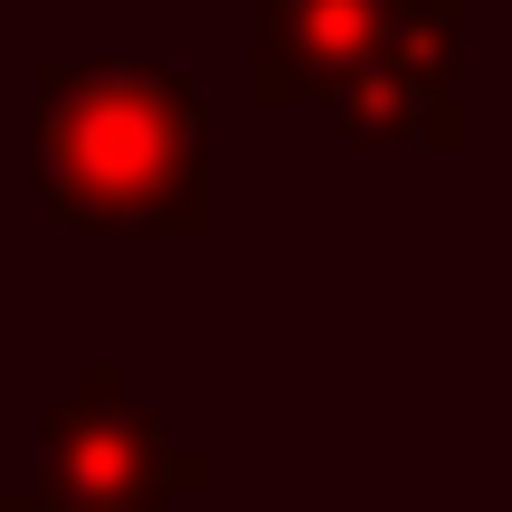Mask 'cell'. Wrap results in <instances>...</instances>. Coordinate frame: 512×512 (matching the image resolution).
Masks as SVG:
<instances>
[{
    "mask_svg": "<svg viewBox=\"0 0 512 512\" xmlns=\"http://www.w3.org/2000/svg\"><path fill=\"white\" fill-rule=\"evenodd\" d=\"M29 162L57 228L190 238L219 209L209 86L171 57H48L29 105Z\"/></svg>",
    "mask_w": 512,
    "mask_h": 512,
    "instance_id": "1",
    "label": "cell"
},
{
    "mask_svg": "<svg viewBox=\"0 0 512 512\" xmlns=\"http://www.w3.org/2000/svg\"><path fill=\"white\" fill-rule=\"evenodd\" d=\"M38 456H48V475H38L48 494L105 503V512H162V503L219 484L209 446L171 437L152 408L124 399V370L114 361H86L76 370V399L38 408Z\"/></svg>",
    "mask_w": 512,
    "mask_h": 512,
    "instance_id": "2",
    "label": "cell"
},
{
    "mask_svg": "<svg viewBox=\"0 0 512 512\" xmlns=\"http://www.w3.org/2000/svg\"><path fill=\"white\" fill-rule=\"evenodd\" d=\"M389 67L418 95V143L465 152L475 114H465V57H475V0H389Z\"/></svg>",
    "mask_w": 512,
    "mask_h": 512,
    "instance_id": "4",
    "label": "cell"
},
{
    "mask_svg": "<svg viewBox=\"0 0 512 512\" xmlns=\"http://www.w3.org/2000/svg\"><path fill=\"white\" fill-rule=\"evenodd\" d=\"M389 48V0H256L247 57H256V105H323L332 76Z\"/></svg>",
    "mask_w": 512,
    "mask_h": 512,
    "instance_id": "3",
    "label": "cell"
},
{
    "mask_svg": "<svg viewBox=\"0 0 512 512\" xmlns=\"http://www.w3.org/2000/svg\"><path fill=\"white\" fill-rule=\"evenodd\" d=\"M0 512H105V503H67L48 484H19V494H0Z\"/></svg>",
    "mask_w": 512,
    "mask_h": 512,
    "instance_id": "6",
    "label": "cell"
},
{
    "mask_svg": "<svg viewBox=\"0 0 512 512\" xmlns=\"http://www.w3.org/2000/svg\"><path fill=\"white\" fill-rule=\"evenodd\" d=\"M323 105H332V124H342L361 152L418 143V95H408V76L389 67V57H361L351 76H332V86H323Z\"/></svg>",
    "mask_w": 512,
    "mask_h": 512,
    "instance_id": "5",
    "label": "cell"
}]
</instances>
